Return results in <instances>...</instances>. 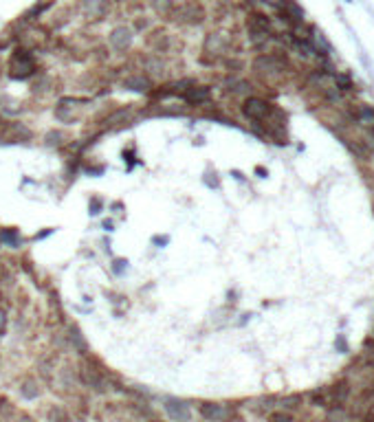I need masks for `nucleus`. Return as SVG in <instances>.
I'll return each mask as SVG.
<instances>
[{
	"label": "nucleus",
	"mask_w": 374,
	"mask_h": 422,
	"mask_svg": "<svg viewBox=\"0 0 374 422\" xmlns=\"http://www.w3.org/2000/svg\"><path fill=\"white\" fill-rule=\"evenodd\" d=\"M33 73V62L27 55V51H18L11 60V75L13 77H27Z\"/></svg>",
	"instance_id": "f257e3e1"
},
{
	"label": "nucleus",
	"mask_w": 374,
	"mask_h": 422,
	"mask_svg": "<svg viewBox=\"0 0 374 422\" xmlns=\"http://www.w3.org/2000/svg\"><path fill=\"white\" fill-rule=\"evenodd\" d=\"M165 411H167V416H170L174 422H187L189 418H192L189 407L183 401H176V398H167V401H165Z\"/></svg>",
	"instance_id": "f03ea898"
},
{
	"label": "nucleus",
	"mask_w": 374,
	"mask_h": 422,
	"mask_svg": "<svg viewBox=\"0 0 374 422\" xmlns=\"http://www.w3.org/2000/svg\"><path fill=\"white\" fill-rule=\"evenodd\" d=\"M242 110H245V115L249 117V119H264L269 113H271V106L267 101H262L258 97H251V99H247L245 101V106H242Z\"/></svg>",
	"instance_id": "7ed1b4c3"
},
{
	"label": "nucleus",
	"mask_w": 374,
	"mask_h": 422,
	"mask_svg": "<svg viewBox=\"0 0 374 422\" xmlns=\"http://www.w3.org/2000/svg\"><path fill=\"white\" fill-rule=\"evenodd\" d=\"M108 42L113 44L117 51H126L132 44V31L128 27H117V29H113V33L108 35Z\"/></svg>",
	"instance_id": "20e7f679"
},
{
	"label": "nucleus",
	"mask_w": 374,
	"mask_h": 422,
	"mask_svg": "<svg viewBox=\"0 0 374 422\" xmlns=\"http://www.w3.org/2000/svg\"><path fill=\"white\" fill-rule=\"evenodd\" d=\"M201 413L211 422H220V420L229 418V409H227L225 405H218V403H205L201 407Z\"/></svg>",
	"instance_id": "39448f33"
},
{
	"label": "nucleus",
	"mask_w": 374,
	"mask_h": 422,
	"mask_svg": "<svg viewBox=\"0 0 374 422\" xmlns=\"http://www.w3.org/2000/svg\"><path fill=\"white\" fill-rule=\"evenodd\" d=\"M106 0H82V13L86 18H101L106 13Z\"/></svg>",
	"instance_id": "423d86ee"
},
{
	"label": "nucleus",
	"mask_w": 374,
	"mask_h": 422,
	"mask_svg": "<svg viewBox=\"0 0 374 422\" xmlns=\"http://www.w3.org/2000/svg\"><path fill=\"white\" fill-rule=\"evenodd\" d=\"M20 394L31 401V398H38V396H40V387H38V385H35L33 381H27V383L20 387Z\"/></svg>",
	"instance_id": "0eeeda50"
},
{
	"label": "nucleus",
	"mask_w": 374,
	"mask_h": 422,
	"mask_svg": "<svg viewBox=\"0 0 374 422\" xmlns=\"http://www.w3.org/2000/svg\"><path fill=\"white\" fill-rule=\"evenodd\" d=\"M183 16H185L189 22H201L203 20V9L201 7H196V5H189V7H185Z\"/></svg>",
	"instance_id": "6e6552de"
},
{
	"label": "nucleus",
	"mask_w": 374,
	"mask_h": 422,
	"mask_svg": "<svg viewBox=\"0 0 374 422\" xmlns=\"http://www.w3.org/2000/svg\"><path fill=\"white\" fill-rule=\"evenodd\" d=\"M148 86H150V81L143 79V77H130V79H126V88H132V91H145Z\"/></svg>",
	"instance_id": "1a4fd4ad"
},
{
	"label": "nucleus",
	"mask_w": 374,
	"mask_h": 422,
	"mask_svg": "<svg viewBox=\"0 0 374 422\" xmlns=\"http://www.w3.org/2000/svg\"><path fill=\"white\" fill-rule=\"evenodd\" d=\"M209 97V91L207 88H192V91L187 93V99L189 101H203V99H207Z\"/></svg>",
	"instance_id": "9d476101"
},
{
	"label": "nucleus",
	"mask_w": 374,
	"mask_h": 422,
	"mask_svg": "<svg viewBox=\"0 0 374 422\" xmlns=\"http://www.w3.org/2000/svg\"><path fill=\"white\" fill-rule=\"evenodd\" d=\"M152 7L157 9L159 13H167L172 9V0H152Z\"/></svg>",
	"instance_id": "9b49d317"
},
{
	"label": "nucleus",
	"mask_w": 374,
	"mask_h": 422,
	"mask_svg": "<svg viewBox=\"0 0 374 422\" xmlns=\"http://www.w3.org/2000/svg\"><path fill=\"white\" fill-rule=\"evenodd\" d=\"M269 422H295V420H293L291 413L277 411V413H271V416H269Z\"/></svg>",
	"instance_id": "f8f14e48"
},
{
	"label": "nucleus",
	"mask_w": 374,
	"mask_h": 422,
	"mask_svg": "<svg viewBox=\"0 0 374 422\" xmlns=\"http://www.w3.org/2000/svg\"><path fill=\"white\" fill-rule=\"evenodd\" d=\"M3 240L7 244H11V247H18V233L16 231H5L3 233Z\"/></svg>",
	"instance_id": "ddd939ff"
},
{
	"label": "nucleus",
	"mask_w": 374,
	"mask_h": 422,
	"mask_svg": "<svg viewBox=\"0 0 374 422\" xmlns=\"http://www.w3.org/2000/svg\"><path fill=\"white\" fill-rule=\"evenodd\" d=\"M20 422H33V420H31V418H22Z\"/></svg>",
	"instance_id": "4468645a"
}]
</instances>
